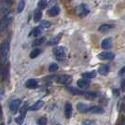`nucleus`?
Segmentation results:
<instances>
[{"instance_id": "1", "label": "nucleus", "mask_w": 125, "mask_h": 125, "mask_svg": "<svg viewBox=\"0 0 125 125\" xmlns=\"http://www.w3.org/2000/svg\"><path fill=\"white\" fill-rule=\"evenodd\" d=\"M9 42L4 41L2 42L1 46H0V63L1 64H5L8 59V54H9Z\"/></svg>"}, {"instance_id": "2", "label": "nucleus", "mask_w": 125, "mask_h": 125, "mask_svg": "<svg viewBox=\"0 0 125 125\" xmlns=\"http://www.w3.org/2000/svg\"><path fill=\"white\" fill-rule=\"evenodd\" d=\"M53 54L58 61H62L66 56V50L64 47H56L53 49Z\"/></svg>"}, {"instance_id": "3", "label": "nucleus", "mask_w": 125, "mask_h": 125, "mask_svg": "<svg viewBox=\"0 0 125 125\" xmlns=\"http://www.w3.org/2000/svg\"><path fill=\"white\" fill-rule=\"evenodd\" d=\"M89 12H90V10H89L88 7L85 4H81L78 7H77V9H76V14L79 17H84V16L87 15Z\"/></svg>"}, {"instance_id": "4", "label": "nucleus", "mask_w": 125, "mask_h": 125, "mask_svg": "<svg viewBox=\"0 0 125 125\" xmlns=\"http://www.w3.org/2000/svg\"><path fill=\"white\" fill-rule=\"evenodd\" d=\"M72 80H73L72 76H70V75H62V76H60L58 78L57 82L60 84H63V85H68V84H70L72 82Z\"/></svg>"}, {"instance_id": "5", "label": "nucleus", "mask_w": 125, "mask_h": 125, "mask_svg": "<svg viewBox=\"0 0 125 125\" xmlns=\"http://www.w3.org/2000/svg\"><path fill=\"white\" fill-rule=\"evenodd\" d=\"M11 21V18L9 15H6L5 17L2 18V20L0 21V31H4L6 28L9 26L10 22Z\"/></svg>"}, {"instance_id": "6", "label": "nucleus", "mask_w": 125, "mask_h": 125, "mask_svg": "<svg viewBox=\"0 0 125 125\" xmlns=\"http://www.w3.org/2000/svg\"><path fill=\"white\" fill-rule=\"evenodd\" d=\"M98 58L100 60H113L115 54L110 52H103L98 54Z\"/></svg>"}, {"instance_id": "7", "label": "nucleus", "mask_w": 125, "mask_h": 125, "mask_svg": "<svg viewBox=\"0 0 125 125\" xmlns=\"http://www.w3.org/2000/svg\"><path fill=\"white\" fill-rule=\"evenodd\" d=\"M21 104V101L20 99L13 100L10 104V110L13 112V113H15L16 111L18 110V108L20 107Z\"/></svg>"}, {"instance_id": "8", "label": "nucleus", "mask_w": 125, "mask_h": 125, "mask_svg": "<svg viewBox=\"0 0 125 125\" xmlns=\"http://www.w3.org/2000/svg\"><path fill=\"white\" fill-rule=\"evenodd\" d=\"M91 84L90 80L88 78H80L77 81V85H78L79 88L81 89H86L89 87V85Z\"/></svg>"}, {"instance_id": "9", "label": "nucleus", "mask_w": 125, "mask_h": 125, "mask_svg": "<svg viewBox=\"0 0 125 125\" xmlns=\"http://www.w3.org/2000/svg\"><path fill=\"white\" fill-rule=\"evenodd\" d=\"M72 112H73V108H72V104L70 103H66L64 105V115L66 119H70L72 116Z\"/></svg>"}, {"instance_id": "10", "label": "nucleus", "mask_w": 125, "mask_h": 125, "mask_svg": "<svg viewBox=\"0 0 125 125\" xmlns=\"http://www.w3.org/2000/svg\"><path fill=\"white\" fill-rule=\"evenodd\" d=\"M101 47L104 50H108L112 47V38L111 37H108V38H105L104 39L102 43H101Z\"/></svg>"}, {"instance_id": "11", "label": "nucleus", "mask_w": 125, "mask_h": 125, "mask_svg": "<svg viewBox=\"0 0 125 125\" xmlns=\"http://www.w3.org/2000/svg\"><path fill=\"white\" fill-rule=\"evenodd\" d=\"M25 86L28 89H36L38 87V81L37 79H34V78H31V79H28L26 81Z\"/></svg>"}, {"instance_id": "12", "label": "nucleus", "mask_w": 125, "mask_h": 125, "mask_svg": "<svg viewBox=\"0 0 125 125\" xmlns=\"http://www.w3.org/2000/svg\"><path fill=\"white\" fill-rule=\"evenodd\" d=\"M66 90H67L68 92L70 93V94H74V95H83L84 94V92L83 91H81V90H78V88H75V87H69V86H67L66 87Z\"/></svg>"}, {"instance_id": "13", "label": "nucleus", "mask_w": 125, "mask_h": 125, "mask_svg": "<svg viewBox=\"0 0 125 125\" xmlns=\"http://www.w3.org/2000/svg\"><path fill=\"white\" fill-rule=\"evenodd\" d=\"M59 12H60V8L58 6H53V7H52L49 10L48 14L51 16V17H55V16H57L59 14Z\"/></svg>"}, {"instance_id": "14", "label": "nucleus", "mask_w": 125, "mask_h": 125, "mask_svg": "<svg viewBox=\"0 0 125 125\" xmlns=\"http://www.w3.org/2000/svg\"><path fill=\"white\" fill-rule=\"evenodd\" d=\"M77 108L80 113H87L90 107L88 106V104H83V103H78L77 104Z\"/></svg>"}, {"instance_id": "15", "label": "nucleus", "mask_w": 125, "mask_h": 125, "mask_svg": "<svg viewBox=\"0 0 125 125\" xmlns=\"http://www.w3.org/2000/svg\"><path fill=\"white\" fill-rule=\"evenodd\" d=\"M98 72H99L100 75L105 76L109 72V66L106 65V64H102V65H100L99 69H98Z\"/></svg>"}, {"instance_id": "16", "label": "nucleus", "mask_w": 125, "mask_h": 125, "mask_svg": "<svg viewBox=\"0 0 125 125\" xmlns=\"http://www.w3.org/2000/svg\"><path fill=\"white\" fill-rule=\"evenodd\" d=\"M89 111L91 113H94V114H101V113H104V109L101 107V106H98V105H94V106H92L89 108Z\"/></svg>"}, {"instance_id": "17", "label": "nucleus", "mask_w": 125, "mask_h": 125, "mask_svg": "<svg viewBox=\"0 0 125 125\" xmlns=\"http://www.w3.org/2000/svg\"><path fill=\"white\" fill-rule=\"evenodd\" d=\"M42 105H43V101H37L34 104H32L31 106H29L28 109L31 110V111H36V110L40 109L42 107Z\"/></svg>"}, {"instance_id": "18", "label": "nucleus", "mask_w": 125, "mask_h": 125, "mask_svg": "<svg viewBox=\"0 0 125 125\" xmlns=\"http://www.w3.org/2000/svg\"><path fill=\"white\" fill-rule=\"evenodd\" d=\"M62 34H59V35H57L56 37H54L53 38H52L50 41L48 42V45L49 46H54V45H57L58 42L60 41V39H61V37H62Z\"/></svg>"}, {"instance_id": "19", "label": "nucleus", "mask_w": 125, "mask_h": 125, "mask_svg": "<svg viewBox=\"0 0 125 125\" xmlns=\"http://www.w3.org/2000/svg\"><path fill=\"white\" fill-rule=\"evenodd\" d=\"M41 29L42 28L40 27V26H38V27H35V28L31 31V33L29 34V37H30V36H33V37H39L42 33Z\"/></svg>"}, {"instance_id": "20", "label": "nucleus", "mask_w": 125, "mask_h": 125, "mask_svg": "<svg viewBox=\"0 0 125 125\" xmlns=\"http://www.w3.org/2000/svg\"><path fill=\"white\" fill-rule=\"evenodd\" d=\"M41 17H42V12L40 9H37L36 10L34 11V21L37 22L41 20Z\"/></svg>"}, {"instance_id": "21", "label": "nucleus", "mask_w": 125, "mask_h": 125, "mask_svg": "<svg viewBox=\"0 0 125 125\" xmlns=\"http://www.w3.org/2000/svg\"><path fill=\"white\" fill-rule=\"evenodd\" d=\"M83 95H84V97H85L86 99H88V100H94V99H95L97 96H98L97 93H93V92L84 93Z\"/></svg>"}, {"instance_id": "22", "label": "nucleus", "mask_w": 125, "mask_h": 125, "mask_svg": "<svg viewBox=\"0 0 125 125\" xmlns=\"http://www.w3.org/2000/svg\"><path fill=\"white\" fill-rule=\"evenodd\" d=\"M82 78H88V79H91V78H94L96 77V72L95 71H92V72H86V73H83L82 75Z\"/></svg>"}, {"instance_id": "23", "label": "nucleus", "mask_w": 125, "mask_h": 125, "mask_svg": "<svg viewBox=\"0 0 125 125\" xmlns=\"http://www.w3.org/2000/svg\"><path fill=\"white\" fill-rule=\"evenodd\" d=\"M45 40H46V38L44 37H37L36 40H34V42H33V46L34 47H37V46H40V45H42L44 42H45Z\"/></svg>"}, {"instance_id": "24", "label": "nucleus", "mask_w": 125, "mask_h": 125, "mask_svg": "<svg viewBox=\"0 0 125 125\" xmlns=\"http://www.w3.org/2000/svg\"><path fill=\"white\" fill-rule=\"evenodd\" d=\"M119 75H120V77H122V80H121V88H122V90H124L125 89V66L120 69Z\"/></svg>"}, {"instance_id": "25", "label": "nucleus", "mask_w": 125, "mask_h": 125, "mask_svg": "<svg viewBox=\"0 0 125 125\" xmlns=\"http://www.w3.org/2000/svg\"><path fill=\"white\" fill-rule=\"evenodd\" d=\"M24 8H25V1L24 0H21L19 2L18 6H17V12L18 13H21V11L24 10Z\"/></svg>"}, {"instance_id": "26", "label": "nucleus", "mask_w": 125, "mask_h": 125, "mask_svg": "<svg viewBox=\"0 0 125 125\" xmlns=\"http://www.w3.org/2000/svg\"><path fill=\"white\" fill-rule=\"evenodd\" d=\"M113 26L111 25V24H103V25H101L99 27V31L100 32H107V31H109L110 29L112 28Z\"/></svg>"}, {"instance_id": "27", "label": "nucleus", "mask_w": 125, "mask_h": 125, "mask_svg": "<svg viewBox=\"0 0 125 125\" xmlns=\"http://www.w3.org/2000/svg\"><path fill=\"white\" fill-rule=\"evenodd\" d=\"M40 52H41V51H40L39 49H35V50H33L31 52V53H30V58L34 59V58L37 57V56L40 54Z\"/></svg>"}, {"instance_id": "28", "label": "nucleus", "mask_w": 125, "mask_h": 125, "mask_svg": "<svg viewBox=\"0 0 125 125\" xmlns=\"http://www.w3.org/2000/svg\"><path fill=\"white\" fill-rule=\"evenodd\" d=\"M48 5V0H39V2H38V9H40V10H44Z\"/></svg>"}, {"instance_id": "29", "label": "nucleus", "mask_w": 125, "mask_h": 125, "mask_svg": "<svg viewBox=\"0 0 125 125\" xmlns=\"http://www.w3.org/2000/svg\"><path fill=\"white\" fill-rule=\"evenodd\" d=\"M28 104L27 103H24L23 105H22V107H21V109H20V113H21V116H23V117H25V114H26V111L28 110Z\"/></svg>"}, {"instance_id": "30", "label": "nucleus", "mask_w": 125, "mask_h": 125, "mask_svg": "<svg viewBox=\"0 0 125 125\" xmlns=\"http://www.w3.org/2000/svg\"><path fill=\"white\" fill-rule=\"evenodd\" d=\"M39 26H40L41 28H49V27L51 26V22L49 21H45V20H44V21H40V25Z\"/></svg>"}, {"instance_id": "31", "label": "nucleus", "mask_w": 125, "mask_h": 125, "mask_svg": "<svg viewBox=\"0 0 125 125\" xmlns=\"http://www.w3.org/2000/svg\"><path fill=\"white\" fill-rule=\"evenodd\" d=\"M37 124L38 125H47V119L45 117H41L37 120Z\"/></svg>"}, {"instance_id": "32", "label": "nucleus", "mask_w": 125, "mask_h": 125, "mask_svg": "<svg viewBox=\"0 0 125 125\" xmlns=\"http://www.w3.org/2000/svg\"><path fill=\"white\" fill-rule=\"evenodd\" d=\"M58 70V64L57 63H52L49 67V71L50 72H55Z\"/></svg>"}, {"instance_id": "33", "label": "nucleus", "mask_w": 125, "mask_h": 125, "mask_svg": "<svg viewBox=\"0 0 125 125\" xmlns=\"http://www.w3.org/2000/svg\"><path fill=\"white\" fill-rule=\"evenodd\" d=\"M23 120H24V117L23 116H20V117H18V118H16L15 120L16 122L18 123V124H22V122H23Z\"/></svg>"}, {"instance_id": "34", "label": "nucleus", "mask_w": 125, "mask_h": 125, "mask_svg": "<svg viewBox=\"0 0 125 125\" xmlns=\"http://www.w3.org/2000/svg\"><path fill=\"white\" fill-rule=\"evenodd\" d=\"M82 124L83 125H95L94 120H85L82 121Z\"/></svg>"}, {"instance_id": "35", "label": "nucleus", "mask_w": 125, "mask_h": 125, "mask_svg": "<svg viewBox=\"0 0 125 125\" xmlns=\"http://www.w3.org/2000/svg\"><path fill=\"white\" fill-rule=\"evenodd\" d=\"M4 74H5V69H4V66L3 64L0 63V78H4Z\"/></svg>"}, {"instance_id": "36", "label": "nucleus", "mask_w": 125, "mask_h": 125, "mask_svg": "<svg viewBox=\"0 0 125 125\" xmlns=\"http://www.w3.org/2000/svg\"><path fill=\"white\" fill-rule=\"evenodd\" d=\"M121 107H122V110L125 112V96L123 98V101H122V104H121Z\"/></svg>"}, {"instance_id": "37", "label": "nucleus", "mask_w": 125, "mask_h": 125, "mask_svg": "<svg viewBox=\"0 0 125 125\" xmlns=\"http://www.w3.org/2000/svg\"><path fill=\"white\" fill-rule=\"evenodd\" d=\"M118 125H125V119L124 118H122V119H121V120L119 122V124Z\"/></svg>"}, {"instance_id": "38", "label": "nucleus", "mask_w": 125, "mask_h": 125, "mask_svg": "<svg viewBox=\"0 0 125 125\" xmlns=\"http://www.w3.org/2000/svg\"><path fill=\"white\" fill-rule=\"evenodd\" d=\"M2 114H3V113H2V107H1V105H0V120L2 119Z\"/></svg>"}, {"instance_id": "39", "label": "nucleus", "mask_w": 125, "mask_h": 125, "mask_svg": "<svg viewBox=\"0 0 125 125\" xmlns=\"http://www.w3.org/2000/svg\"><path fill=\"white\" fill-rule=\"evenodd\" d=\"M0 125H5V124H4V123H1V124H0Z\"/></svg>"}, {"instance_id": "40", "label": "nucleus", "mask_w": 125, "mask_h": 125, "mask_svg": "<svg viewBox=\"0 0 125 125\" xmlns=\"http://www.w3.org/2000/svg\"><path fill=\"white\" fill-rule=\"evenodd\" d=\"M58 125H59V124H58Z\"/></svg>"}]
</instances>
